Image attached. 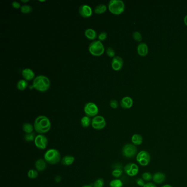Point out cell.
Masks as SVG:
<instances>
[{"label":"cell","mask_w":187,"mask_h":187,"mask_svg":"<svg viewBox=\"0 0 187 187\" xmlns=\"http://www.w3.org/2000/svg\"><path fill=\"white\" fill-rule=\"evenodd\" d=\"M78 13L84 18H89L92 16V8L87 4H82L78 8Z\"/></svg>","instance_id":"obj_12"},{"label":"cell","mask_w":187,"mask_h":187,"mask_svg":"<svg viewBox=\"0 0 187 187\" xmlns=\"http://www.w3.org/2000/svg\"><path fill=\"white\" fill-rule=\"evenodd\" d=\"M92 120L90 119V118L87 116H85L82 118L81 120V124L82 127L87 128L91 124Z\"/></svg>","instance_id":"obj_23"},{"label":"cell","mask_w":187,"mask_h":187,"mask_svg":"<svg viewBox=\"0 0 187 187\" xmlns=\"http://www.w3.org/2000/svg\"><path fill=\"white\" fill-rule=\"evenodd\" d=\"M47 163L44 159H38L35 163V169L38 172H42L46 169Z\"/></svg>","instance_id":"obj_16"},{"label":"cell","mask_w":187,"mask_h":187,"mask_svg":"<svg viewBox=\"0 0 187 187\" xmlns=\"http://www.w3.org/2000/svg\"><path fill=\"white\" fill-rule=\"evenodd\" d=\"M123 58L119 56H115L112 61V67L115 71L120 70L123 68Z\"/></svg>","instance_id":"obj_13"},{"label":"cell","mask_w":187,"mask_h":187,"mask_svg":"<svg viewBox=\"0 0 187 187\" xmlns=\"http://www.w3.org/2000/svg\"><path fill=\"white\" fill-rule=\"evenodd\" d=\"M123 182L122 180L118 178H116L111 180L109 183V186L110 187H123Z\"/></svg>","instance_id":"obj_26"},{"label":"cell","mask_w":187,"mask_h":187,"mask_svg":"<svg viewBox=\"0 0 187 187\" xmlns=\"http://www.w3.org/2000/svg\"><path fill=\"white\" fill-rule=\"evenodd\" d=\"M12 7L16 8V9H18V8H21V4L19 2H17V1H13L12 3Z\"/></svg>","instance_id":"obj_38"},{"label":"cell","mask_w":187,"mask_h":187,"mask_svg":"<svg viewBox=\"0 0 187 187\" xmlns=\"http://www.w3.org/2000/svg\"><path fill=\"white\" fill-rule=\"evenodd\" d=\"M161 187H173L172 186H171V185H169V184H165V185H164L163 186H162Z\"/></svg>","instance_id":"obj_41"},{"label":"cell","mask_w":187,"mask_h":187,"mask_svg":"<svg viewBox=\"0 0 187 187\" xmlns=\"http://www.w3.org/2000/svg\"><path fill=\"white\" fill-rule=\"evenodd\" d=\"M75 161V157L70 155H67L61 158V164L64 166H70Z\"/></svg>","instance_id":"obj_19"},{"label":"cell","mask_w":187,"mask_h":187,"mask_svg":"<svg viewBox=\"0 0 187 187\" xmlns=\"http://www.w3.org/2000/svg\"><path fill=\"white\" fill-rule=\"evenodd\" d=\"M125 5L121 0H111L108 4L109 10L113 14L119 15L124 12Z\"/></svg>","instance_id":"obj_4"},{"label":"cell","mask_w":187,"mask_h":187,"mask_svg":"<svg viewBox=\"0 0 187 187\" xmlns=\"http://www.w3.org/2000/svg\"><path fill=\"white\" fill-rule=\"evenodd\" d=\"M131 141L135 146H140L143 143V137L138 133L134 134L131 137Z\"/></svg>","instance_id":"obj_21"},{"label":"cell","mask_w":187,"mask_h":187,"mask_svg":"<svg viewBox=\"0 0 187 187\" xmlns=\"http://www.w3.org/2000/svg\"><path fill=\"white\" fill-rule=\"evenodd\" d=\"M104 47L101 41L95 40L89 44V53L95 56H100L104 52Z\"/></svg>","instance_id":"obj_5"},{"label":"cell","mask_w":187,"mask_h":187,"mask_svg":"<svg viewBox=\"0 0 187 187\" xmlns=\"http://www.w3.org/2000/svg\"><path fill=\"white\" fill-rule=\"evenodd\" d=\"M51 86V81L47 76L44 75H38L35 77L33 82V85L30 87L34 88L40 92L47 91Z\"/></svg>","instance_id":"obj_2"},{"label":"cell","mask_w":187,"mask_h":187,"mask_svg":"<svg viewBox=\"0 0 187 187\" xmlns=\"http://www.w3.org/2000/svg\"><path fill=\"white\" fill-rule=\"evenodd\" d=\"M85 35L86 38L91 40H95L97 38V34L96 31L91 28L87 29L85 30Z\"/></svg>","instance_id":"obj_20"},{"label":"cell","mask_w":187,"mask_h":187,"mask_svg":"<svg viewBox=\"0 0 187 187\" xmlns=\"http://www.w3.org/2000/svg\"><path fill=\"white\" fill-rule=\"evenodd\" d=\"M33 7L28 4H24L21 8V12L23 14H29L33 11Z\"/></svg>","instance_id":"obj_27"},{"label":"cell","mask_w":187,"mask_h":187,"mask_svg":"<svg viewBox=\"0 0 187 187\" xmlns=\"http://www.w3.org/2000/svg\"><path fill=\"white\" fill-rule=\"evenodd\" d=\"M143 187H157L152 182H148L145 184V185Z\"/></svg>","instance_id":"obj_39"},{"label":"cell","mask_w":187,"mask_h":187,"mask_svg":"<svg viewBox=\"0 0 187 187\" xmlns=\"http://www.w3.org/2000/svg\"><path fill=\"white\" fill-rule=\"evenodd\" d=\"M110 106L111 108H112L113 109H116L119 106V104H118V101L115 100V99H112L110 101Z\"/></svg>","instance_id":"obj_35"},{"label":"cell","mask_w":187,"mask_h":187,"mask_svg":"<svg viewBox=\"0 0 187 187\" xmlns=\"http://www.w3.org/2000/svg\"><path fill=\"white\" fill-rule=\"evenodd\" d=\"M107 38V34L106 32H102L100 33L98 36V40L100 41H104Z\"/></svg>","instance_id":"obj_36"},{"label":"cell","mask_w":187,"mask_h":187,"mask_svg":"<svg viewBox=\"0 0 187 187\" xmlns=\"http://www.w3.org/2000/svg\"><path fill=\"white\" fill-rule=\"evenodd\" d=\"M93 187L92 186H90V185H86V186H84L83 187Z\"/></svg>","instance_id":"obj_43"},{"label":"cell","mask_w":187,"mask_h":187,"mask_svg":"<svg viewBox=\"0 0 187 187\" xmlns=\"http://www.w3.org/2000/svg\"><path fill=\"white\" fill-rule=\"evenodd\" d=\"M36 137V135L35 133H27V134H25V135L24 136V140H25V141L27 142H33L35 140Z\"/></svg>","instance_id":"obj_28"},{"label":"cell","mask_w":187,"mask_h":187,"mask_svg":"<svg viewBox=\"0 0 187 187\" xmlns=\"http://www.w3.org/2000/svg\"><path fill=\"white\" fill-rule=\"evenodd\" d=\"M142 179L144 181L149 182L150 180H153V175L150 172H145L142 174Z\"/></svg>","instance_id":"obj_32"},{"label":"cell","mask_w":187,"mask_h":187,"mask_svg":"<svg viewBox=\"0 0 187 187\" xmlns=\"http://www.w3.org/2000/svg\"><path fill=\"white\" fill-rule=\"evenodd\" d=\"M137 153V148L134 144H126L123 146L122 153L126 158H132L136 155Z\"/></svg>","instance_id":"obj_8"},{"label":"cell","mask_w":187,"mask_h":187,"mask_svg":"<svg viewBox=\"0 0 187 187\" xmlns=\"http://www.w3.org/2000/svg\"><path fill=\"white\" fill-rule=\"evenodd\" d=\"M136 183L140 187H143L144 185H145V182H144V180H143L142 178H138L136 180Z\"/></svg>","instance_id":"obj_37"},{"label":"cell","mask_w":187,"mask_h":187,"mask_svg":"<svg viewBox=\"0 0 187 187\" xmlns=\"http://www.w3.org/2000/svg\"><path fill=\"white\" fill-rule=\"evenodd\" d=\"M21 75L23 78L27 81H31L35 78V74L34 71L30 68H25L21 72Z\"/></svg>","instance_id":"obj_14"},{"label":"cell","mask_w":187,"mask_h":187,"mask_svg":"<svg viewBox=\"0 0 187 187\" xmlns=\"http://www.w3.org/2000/svg\"><path fill=\"white\" fill-rule=\"evenodd\" d=\"M184 23L187 26V14L185 16L184 18Z\"/></svg>","instance_id":"obj_40"},{"label":"cell","mask_w":187,"mask_h":187,"mask_svg":"<svg viewBox=\"0 0 187 187\" xmlns=\"http://www.w3.org/2000/svg\"><path fill=\"white\" fill-rule=\"evenodd\" d=\"M38 176V171L36 170L31 169L27 172V176L30 179H35Z\"/></svg>","instance_id":"obj_29"},{"label":"cell","mask_w":187,"mask_h":187,"mask_svg":"<svg viewBox=\"0 0 187 187\" xmlns=\"http://www.w3.org/2000/svg\"><path fill=\"white\" fill-rule=\"evenodd\" d=\"M151 157L149 153L146 150H141L137 154L136 160L140 165L146 166L150 162Z\"/></svg>","instance_id":"obj_6"},{"label":"cell","mask_w":187,"mask_h":187,"mask_svg":"<svg viewBox=\"0 0 187 187\" xmlns=\"http://www.w3.org/2000/svg\"><path fill=\"white\" fill-rule=\"evenodd\" d=\"M124 171L128 176L130 177L135 176L139 172V167L135 163H127L124 167Z\"/></svg>","instance_id":"obj_11"},{"label":"cell","mask_w":187,"mask_h":187,"mask_svg":"<svg viewBox=\"0 0 187 187\" xmlns=\"http://www.w3.org/2000/svg\"><path fill=\"white\" fill-rule=\"evenodd\" d=\"M123 174V170L120 167L115 168L112 171V176L115 178H119Z\"/></svg>","instance_id":"obj_31"},{"label":"cell","mask_w":187,"mask_h":187,"mask_svg":"<svg viewBox=\"0 0 187 187\" xmlns=\"http://www.w3.org/2000/svg\"><path fill=\"white\" fill-rule=\"evenodd\" d=\"M132 37L133 39L136 41L140 42L142 40V36L138 31H135L134 33H133Z\"/></svg>","instance_id":"obj_33"},{"label":"cell","mask_w":187,"mask_h":187,"mask_svg":"<svg viewBox=\"0 0 187 187\" xmlns=\"http://www.w3.org/2000/svg\"><path fill=\"white\" fill-rule=\"evenodd\" d=\"M44 159L50 165H55L61 161V155L58 150L50 149L44 153Z\"/></svg>","instance_id":"obj_3"},{"label":"cell","mask_w":187,"mask_h":187,"mask_svg":"<svg viewBox=\"0 0 187 187\" xmlns=\"http://www.w3.org/2000/svg\"><path fill=\"white\" fill-rule=\"evenodd\" d=\"M28 86V82L25 80H20L17 82V88L20 91H24L27 89Z\"/></svg>","instance_id":"obj_24"},{"label":"cell","mask_w":187,"mask_h":187,"mask_svg":"<svg viewBox=\"0 0 187 187\" xmlns=\"http://www.w3.org/2000/svg\"><path fill=\"white\" fill-rule=\"evenodd\" d=\"M91 125L94 129L97 130L103 129L106 126V120L102 116H95L92 119Z\"/></svg>","instance_id":"obj_9"},{"label":"cell","mask_w":187,"mask_h":187,"mask_svg":"<svg viewBox=\"0 0 187 187\" xmlns=\"http://www.w3.org/2000/svg\"><path fill=\"white\" fill-rule=\"evenodd\" d=\"M137 52L140 56H146L148 53V47L144 42H141L137 46Z\"/></svg>","instance_id":"obj_17"},{"label":"cell","mask_w":187,"mask_h":187,"mask_svg":"<svg viewBox=\"0 0 187 187\" xmlns=\"http://www.w3.org/2000/svg\"><path fill=\"white\" fill-rule=\"evenodd\" d=\"M165 178L166 176L165 174L161 172H157L153 174V180L156 184L163 183L165 180Z\"/></svg>","instance_id":"obj_18"},{"label":"cell","mask_w":187,"mask_h":187,"mask_svg":"<svg viewBox=\"0 0 187 187\" xmlns=\"http://www.w3.org/2000/svg\"><path fill=\"white\" fill-rule=\"evenodd\" d=\"M106 55L110 58H114L115 55V52L114 51V50L111 47H109L106 48Z\"/></svg>","instance_id":"obj_34"},{"label":"cell","mask_w":187,"mask_h":187,"mask_svg":"<svg viewBox=\"0 0 187 187\" xmlns=\"http://www.w3.org/2000/svg\"><path fill=\"white\" fill-rule=\"evenodd\" d=\"M34 127L36 132L43 135L50 131L51 127V121L46 116H38L35 120Z\"/></svg>","instance_id":"obj_1"},{"label":"cell","mask_w":187,"mask_h":187,"mask_svg":"<svg viewBox=\"0 0 187 187\" xmlns=\"http://www.w3.org/2000/svg\"><path fill=\"white\" fill-rule=\"evenodd\" d=\"M133 101L132 98L129 96L124 97L120 101V106L124 109H129L132 107Z\"/></svg>","instance_id":"obj_15"},{"label":"cell","mask_w":187,"mask_h":187,"mask_svg":"<svg viewBox=\"0 0 187 187\" xmlns=\"http://www.w3.org/2000/svg\"><path fill=\"white\" fill-rule=\"evenodd\" d=\"M84 112L89 117H95L98 113V107L95 103L88 102L84 106Z\"/></svg>","instance_id":"obj_7"},{"label":"cell","mask_w":187,"mask_h":187,"mask_svg":"<svg viewBox=\"0 0 187 187\" xmlns=\"http://www.w3.org/2000/svg\"><path fill=\"white\" fill-rule=\"evenodd\" d=\"M29 1V0H21V2L23 3H27V2H28Z\"/></svg>","instance_id":"obj_42"},{"label":"cell","mask_w":187,"mask_h":187,"mask_svg":"<svg viewBox=\"0 0 187 187\" xmlns=\"http://www.w3.org/2000/svg\"><path fill=\"white\" fill-rule=\"evenodd\" d=\"M106 6L104 4H99L95 8V12L97 14L104 13L106 10Z\"/></svg>","instance_id":"obj_25"},{"label":"cell","mask_w":187,"mask_h":187,"mask_svg":"<svg viewBox=\"0 0 187 187\" xmlns=\"http://www.w3.org/2000/svg\"><path fill=\"white\" fill-rule=\"evenodd\" d=\"M104 185V180L102 178H99L93 182V187H103Z\"/></svg>","instance_id":"obj_30"},{"label":"cell","mask_w":187,"mask_h":187,"mask_svg":"<svg viewBox=\"0 0 187 187\" xmlns=\"http://www.w3.org/2000/svg\"><path fill=\"white\" fill-rule=\"evenodd\" d=\"M22 129L26 134L31 133L33 132L34 127L32 124H31L30 123H24L22 126Z\"/></svg>","instance_id":"obj_22"},{"label":"cell","mask_w":187,"mask_h":187,"mask_svg":"<svg viewBox=\"0 0 187 187\" xmlns=\"http://www.w3.org/2000/svg\"><path fill=\"white\" fill-rule=\"evenodd\" d=\"M34 144L38 149H44L47 146L48 140L46 136H44V135L39 134L36 137L34 140Z\"/></svg>","instance_id":"obj_10"}]
</instances>
